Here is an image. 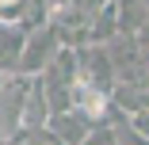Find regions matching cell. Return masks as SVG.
Instances as JSON below:
<instances>
[{
	"label": "cell",
	"instance_id": "6da1fadb",
	"mask_svg": "<svg viewBox=\"0 0 149 145\" xmlns=\"http://www.w3.org/2000/svg\"><path fill=\"white\" fill-rule=\"evenodd\" d=\"M61 46H65V42H61V27H57L54 19L31 27L27 38H23V53H19L15 76H38V73L54 61V57H57V50H61Z\"/></svg>",
	"mask_w": 149,
	"mask_h": 145
},
{
	"label": "cell",
	"instance_id": "7a4b0ae2",
	"mask_svg": "<svg viewBox=\"0 0 149 145\" xmlns=\"http://www.w3.org/2000/svg\"><path fill=\"white\" fill-rule=\"evenodd\" d=\"M77 65H80V84H88V88L111 96V88H115V69H111L107 46H77Z\"/></svg>",
	"mask_w": 149,
	"mask_h": 145
},
{
	"label": "cell",
	"instance_id": "3957f363",
	"mask_svg": "<svg viewBox=\"0 0 149 145\" xmlns=\"http://www.w3.org/2000/svg\"><path fill=\"white\" fill-rule=\"evenodd\" d=\"M96 126V119L92 114H84L80 107H69V111H54L50 114V122H46V130L61 141V145H80L84 137H88V130Z\"/></svg>",
	"mask_w": 149,
	"mask_h": 145
},
{
	"label": "cell",
	"instance_id": "277c9868",
	"mask_svg": "<svg viewBox=\"0 0 149 145\" xmlns=\"http://www.w3.org/2000/svg\"><path fill=\"white\" fill-rule=\"evenodd\" d=\"M84 35H88V46H103V42H111L118 35V0H103V4L92 12Z\"/></svg>",
	"mask_w": 149,
	"mask_h": 145
},
{
	"label": "cell",
	"instance_id": "5b68a950",
	"mask_svg": "<svg viewBox=\"0 0 149 145\" xmlns=\"http://www.w3.org/2000/svg\"><path fill=\"white\" fill-rule=\"evenodd\" d=\"M111 103L123 114H141L149 111V88H138V84H115L111 88Z\"/></svg>",
	"mask_w": 149,
	"mask_h": 145
},
{
	"label": "cell",
	"instance_id": "8992f818",
	"mask_svg": "<svg viewBox=\"0 0 149 145\" xmlns=\"http://www.w3.org/2000/svg\"><path fill=\"white\" fill-rule=\"evenodd\" d=\"M145 27H149V15L141 0H118V35H138Z\"/></svg>",
	"mask_w": 149,
	"mask_h": 145
},
{
	"label": "cell",
	"instance_id": "52a82bcc",
	"mask_svg": "<svg viewBox=\"0 0 149 145\" xmlns=\"http://www.w3.org/2000/svg\"><path fill=\"white\" fill-rule=\"evenodd\" d=\"M80 145H115V126H111V122H96Z\"/></svg>",
	"mask_w": 149,
	"mask_h": 145
},
{
	"label": "cell",
	"instance_id": "ba28073f",
	"mask_svg": "<svg viewBox=\"0 0 149 145\" xmlns=\"http://www.w3.org/2000/svg\"><path fill=\"white\" fill-rule=\"evenodd\" d=\"M130 126H134L141 137H149V111H141V114H130Z\"/></svg>",
	"mask_w": 149,
	"mask_h": 145
},
{
	"label": "cell",
	"instance_id": "9c48e42d",
	"mask_svg": "<svg viewBox=\"0 0 149 145\" xmlns=\"http://www.w3.org/2000/svg\"><path fill=\"white\" fill-rule=\"evenodd\" d=\"M141 4H145V15H149V0H141Z\"/></svg>",
	"mask_w": 149,
	"mask_h": 145
}]
</instances>
